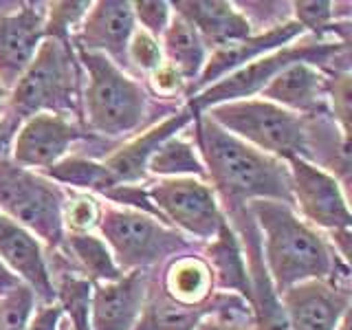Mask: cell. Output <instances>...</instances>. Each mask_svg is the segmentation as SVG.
Returning a JSON list of instances; mask_svg holds the SVG:
<instances>
[{"mask_svg": "<svg viewBox=\"0 0 352 330\" xmlns=\"http://www.w3.org/2000/svg\"><path fill=\"white\" fill-rule=\"evenodd\" d=\"M196 148L212 190L231 212L253 201H278L293 207L291 174L284 161L251 148L203 115L196 117Z\"/></svg>", "mask_w": 352, "mask_h": 330, "instance_id": "1", "label": "cell"}, {"mask_svg": "<svg viewBox=\"0 0 352 330\" xmlns=\"http://www.w3.org/2000/svg\"><path fill=\"white\" fill-rule=\"evenodd\" d=\"M249 214L262 236V262L275 293L311 280H333L348 275L326 238L300 218L291 205L253 201Z\"/></svg>", "mask_w": 352, "mask_h": 330, "instance_id": "2", "label": "cell"}, {"mask_svg": "<svg viewBox=\"0 0 352 330\" xmlns=\"http://www.w3.org/2000/svg\"><path fill=\"white\" fill-rule=\"evenodd\" d=\"M69 42L44 38L36 58L7 95L0 110V135L9 143L33 115L80 117V62Z\"/></svg>", "mask_w": 352, "mask_h": 330, "instance_id": "3", "label": "cell"}, {"mask_svg": "<svg viewBox=\"0 0 352 330\" xmlns=\"http://www.w3.org/2000/svg\"><path fill=\"white\" fill-rule=\"evenodd\" d=\"M77 62L86 73L84 119L86 130L102 137H128L148 124V93L126 71L110 62L106 55L80 51Z\"/></svg>", "mask_w": 352, "mask_h": 330, "instance_id": "4", "label": "cell"}, {"mask_svg": "<svg viewBox=\"0 0 352 330\" xmlns=\"http://www.w3.org/2000/svg\"><path fill=\"white\" fill-rule=\"evenodd\" d=\"M209 119L229 135L264 154L289 163L306 159V117L275 106L267 99H240L209 108Z\"/></svg>", "mask_w": 352, "mask_h": 330, "instance_id": "5", "label": "cell"}, {"mask_svg": "<svg viewBox=\"0 0 352 330\" xmlns=\"http://www.w3.org/2000/svg\"><path fill=\"white\" fill-rule=\"evenodd\" d=\"M348 62V42H328V40H315V42H302V44H289V47L278 49L269 55L253 60L238 71L229 73L220 82L212 84L205 91L194 95L190 99V108L194 115H201L203 110L214 108L220 104L240 102V99H251L256 93H262L275 75L284 71L286 66L295 62H306L313 66H333L335 73H344L337 69V62Z\"/></svg>", "mask_w": 352, "mask_h": 330, "instance_id": "6", "label": "cell"}, {"mask_svg": "<svg viewBox=\"0 0 352 330\" xmlns=\"http://www.w3.org/2000/svg\"><path fill=\"white\" fill-rule=\"evenodd\" d=\"M64 201L62 187L47 176L0 159V214L55 251L64 242Z\"/></svg>", "mask_w": 352, "mask_h": 330, "instance_id": "7", "label": "cell"}, {"mask_svg": "<svg viewBox=\"0 0 352 330\" xmlns=\"http://www.w3.org/2000/svg\"><path fill=\"white\" fill-rule=\"evenodd\" d=\"M99 229L121 271H141L150 264L176 258L190 247L183 234L165 227L157 216L128 207H102Z\"/></svg>", "mask_w": 352, "mask_h": 330, "instance_id": "8", "label": "cell"}, {"mask_svg": "<svg viewBox=\"0 0 352 330\" xmlns=\"http://www.w3.org/2000/svg\"><path fill=\"white\" fill-rule=\"evenodd\" d=\"M146 192L165 225L170 223L198 240L212 242L227 223L216 192L201 179H163Z\"/></svg>", "mask_w": 352, "mask_h": 330, "instance_id": "9", "label": "cell"}, {"mask_svg": "<svg viewBox=\"0 0 352 330\" xmlns=\"http://www.w3.org/2000/svg\"><path fill=\"white\" fill-rule=\"evenodd\" d=\"M286 165L291 174L293 205L300 209V218L311 227L326 229L330 234L350 229L348 192L335 176L306 159H291Z\"/></svg>", "mask_w": 352, "mask_h": 330, "instance_id": "10", "label": "cell"}, {"mask_svg": "<svg viewBox=\"0 0 352 330\" xmlns=\"http://www.w3.org/2000/svg\"><path fill=\"white\" fill-rule=\"evenodd\" d=\"M88 137L69 117L60 115H33L18 128L11 139V161L22 168L47 170L62 161L77 141Z\"/></svg>", "mask_w": 352, "mask_h": 330, "instance_id": "11", "label": "cell"}, {"mask_svg": "<svg viewBox=\"0 0 352 330\" xmlns=\"http://www.w3.org/2000/svg\"><path fill=\"white\" fill-rule=\"evenodd\" d=\"M291 330H337L348 315L350 291L341 280H311L280 293Z\"/></svg>", "mask_w": 352, "mask_h": 330, "instance_id": "12", "label": "cell"}, {"mask_svg": "<svg viewBox=\"0 0 352 330\" xmlns=\"http://www.w3.org/2000/svg\"><path fill=\"white\" fill-rule=\"evenodd\" d=\"M44 7L42 3H16L14 9L0 11V84L7 91L14 88L44 42Z\"/></svg>", "mask_w": 352, "mask_h": 330, "instance_id": "13", "label": "cell"}, {"mask_svg": "<svg viewBox=\"0 0 352 330\" xmlns=\"http://www.w3.org/2000/svg\"><path fill=\"white\" fill-rule=\"evenodd\" d=\"M137 31L132 3L121 0H102L93 3L84 16L80 29L71 40L77 42V49L88 53H99L117 64L121 71H128V42Z\"/></svg>", "mask_w": 352, "mask_h": 330, "instance_id": "14", "label": "cell"}, {"mask_svg": "<svg viewBox=\"0 0 352 330\" xmlns=\"http://www.w3.org/2000/svg\"><path fill=\"white\" fill-rule=\"evenodd\" d=\"M0 262L33 293L40 306L55 304V282L42 242L0 214Z\"/></svg>", "mask_w": 352, "mask_h": 330, "instance_id": "15", "label": "cell"}, {"mask_svg": "<svg viewBox=\"0 0 352 330\" xmlns=\"http://www.w3.org/2000/svg\"><path fill=\"white\" fill-rule=\"evenodd\" d=\"M148 300V275L128 271L115 282L95 284L88 300L91 330H135Z\"/></svg>", "mask_w": 352, "mask_h": 330, "instance_id": "16", "label": "cell"}, {"mask_svg": "<svg viewBox=\"0 0 352 330\" xmlns=\"http://www.w3.org/2000/svg\"><path fill=\"white\" fill-rule=\"evenodd\" d=\"M302 33L304 29L291 20V22H284L280 27H273L262 33H256V36H249L247 40H240L236 44H229V47L216 49L212 55H207L205 69L198 75V80L190 86V93L187 95L194 97L212 84L220 82L229 73L238 71L240 66L258 60L262 55H269L278 49L289 47V44H293V40L302 38Z\"/></svg>", "mask_w": 352, "mask_h": 330, "instance_id": "17", "label": "cell"}, {"mask_svg": "<svg viewBox=\"0 0 352 330\" xmlns=\"http://www.w3.org/2000/svg\"><path fill=\"white\" fill-rule=\"evenodd\" d=\"M260 95L295 115L302 113L304 117H311L324 113L328 102V77L313 64L295 62L275 75Z\"/></svg>", "mask_w": 352, "mask_h": 330, "instance_id": "18", "label": "cell"}, {"mask_svg": "<svg viewBox=\"0 0 352 330\" xmlns=\"http://www.w3.org/2000/svg\"><path fill=\"white\" fill-rule=\"evenodd\" d=\"M198 115H194L190 108L176 110L170 117H165L161 124L152 126L148 132H143L141 137L132 139L126 146H121L117 152H113L104 163L108 172L115 176L119 185H137L139 181L146 179L148 174V161L165 139L183 132L187 126L196 121Z\"/></svg>", "mask_w": 352, "mask_h": 330, "instance_id": "19", "label": "cell"}, {"mask_svg": "<svg viewBox=\"0 0 352 330\" xmlns=\"http://www.w3.org/2000/svg\"><path fill=\"white\" fill-rule=\"evenodd\" d=\"M172 7V14L192 25L203 38L205 47H212L214 51L253 36L249 20L240 14L234 3L187 0V3H174Z\"/></svg>", "mask_w": 352, "mask_h": 330, "instance_id": "20", "label": "cell"}, {"mask_svg": "<svg viewBox=\"0 0 352 330\" xmlns=\"http://www.w3.org/2000/svg\"><path fill=\"white\" fill-rule=\"evenodd\" d=\"M163 62L181 77L185 86H192L207 62V47L196 29L179 16L172 14L170 25L161 33Z\"/></svg>", "mask_w": 352, "mask_h": 330, "instance_id": "21", "label": "cell"}, {"mask_svg": "<svg viewBox=\"0 0 352 330\" xmlns=\"http://www.w3.org/2000/svg\"><path fill=\"white\" fill-rule=\"evenodd\" d=\"M214 275L205 258L176 256L163 273V295L174 304L198 308L212 297Z\"/></svg>", "mask_w": 352, "mask_h": 330, "instance_id": "22", "label": "cell"}, {"mask_svg": "<svg viewBox=\"0 0 352 330\" xmlns=\"http://www.w3.org/2000/svg\"><path fill=\"white\" fill-rule=\"evenodd\" d=\"M205 262L212 269L214 280L220 289L238 293L242 300L249 302L251 295V280H249V267L245 262V253L240 249V242L236 231L227 223L218 231V236L209 242Z\"/></svg>", "mask_w": 352, "mask_h": 330, "instance_id": "23", "label": "cell"}, {"mask_svg": "<svg viewBox=\"0 0 352 330\" xmlns=\"http://www.w3.org/2000/svg\"><path fill=\"white\" fill-rule=\"evenodd\" d=\"M62 247L66 251L64 256H69V260H73L77 269L86 275V282L106 284L124 275V271L117 267L108 245L95 234H64Z\"/></svg>", "mask_w": 352, "mask_h": 330, "instance_id": "24", "label": "cell"}, {"mask_svg": "<svg viewBox=\"0 0 352 330\" xmlns=\"http://www.w3.org/2000/svg\"><path fill=\"white\" fill-rule=\"evenodd\" d=\"M148 172L163 179H207L198 148L183 132L165 139L148 161Z\"/></svg>", "mask_w": 352, "mask_h": 330, "instance_id": "25", "label": "cell"}, {"mask_svg": "<svg viewBox=\"0 0 352 330\" xmlns=\"http://www.w3.org/2000/svg\"><path fill=\"white\" fill-rule=\"evenodd\" d=\"M44 172H47V176H51L53 181L71 185L84 194H93V192L106 194L113 190L115 185H119L104 163H97L86 157H77V154L75 157H64L62 161L51 165V168H47Z\"/></svg>", "mask_w": 352, "mask_h": 330, "instance_id": "26", "label": "cell"}, {"mask_svg": "<svg viewBox=\"0 0 352 330\" xmlns=\"http://www.w3.org/2000/svg\"><path fill=\"white\" fill-rule=\"evenodd\" d=\"M212 313V308L201 311V308H187L174 304L163 293H152L148 306H143L139 324L135 330H194L201 317Z\"/></svg>", "mask_w": 352, "mask_h": 330, "instance_id": "27", "label": "cell"}, {"mask_svg": "<svg viewBox=\"0 0 352 330\" xmlns=\"http://www.w3.org/2000/svg\"><path fill=\"white\" fill-rule=\"evenodd\" d=\"M102 218V205L93 194H71L64 201V234H93V229L99 227Z\"/></svg>", "mask_w": 352, "mask_h": 330, "instance_id": "28", "label": "cell"}, {"mask_svg": "<svg viewBox=\"0 0 352 330\" xmlns=\"http://www.w3.org/2000/svg\"><path fill=\"white\" fill-rule=\"evenodd\" d=\"M93 3H49L44 16V38L71 40Z\"/></svg>", "mask_w": 352, "mask_h": 330, "instance_id": "29", "label": "cell"}, {"mask_svg": "<svg viewBox=\"0 0 352 330\" xmlns=\"http://www.w3.org/2000/svg\"><path fill=\"white\" fill-rule=\"evenodd\" d=\"M33 306H36V297L25 284L3 295L0 297V330H27L36 311Z\"/></svg>", "mask_w": 352, "mask_h": 330, "instance_id": "30", "label": "cell"}, {"mask_svg": "<svg viewBox=\"0 0 352 330\" xmlns=\"http://www.w3.org/2000/svg\"><path fill=\"white\" fill-rule=\"evenodd\" d=\"M126 58H128V71L146 73L148 77L163 66V53H161L159 40L141 29L132 33Z\"/></svg>", "mask_w": 352, "mask_h": 330, "instance_id": "31", "label": "cell"}, {"mask_svg": "<svg viewBox=\"0 0 352 330\" xmlns=\"http://www.w3.org/2000/svg\"><path fill=\"white\" fill-rule=\"evenodd\" d=\"M293 22L304 31H313L315 36L324 38L326 33L337 27V11L333 3H293Z\"/></svg>", "mask_w": 352, "mask_h": 330, "instance_id": "32", "label": "cell"}, {"mask_svg": "<svg viewBox=\"0 0 352 330\" xmlns=\"http://www.w3.org/2000/svg\"><path fill=\"white\" fill-rule=\"evenodd\" d=\"M132 14L135 22L141 25V31L150 33L152 38H161V33L172 20V9L163 0H143V3H132Z\"/></svg>", "mask_w": 352, "mask_h": 330, "instance_id": "33", "label": "cell"}, {"mask_svg": "<svg viewBox=\"0 0 352 330\" xmlns=\"http://www.w3.org/2000/svg\"><path fill=\"white\" fill-rule=\"evenodd\" d=\"M328 99L333 102L335 124L346 132L350 130V75L335 73L333 80H328Z\"/></svg>", "mask_w": 352, "mask_h": 330, "instance_id": "34", "label": "cell"}, {"mask_svg": "<svg viewBox=\"0 0 352 330\" xmlns=\"http://www.w3.org/2000/svg\"><path fill=\"white\" fill-rule=\"evenodd\" d=\"M148 80H150L152 91L157 93L159 97H174V95L179 97L183 93V88H185V82L165 62H163V66L159 71H154L148 77Z\"/></svg>", "mask_w": 352, "mask_h": 330, "instance_id": "35", "label": "cell"}, {"mask_svg": "<svg viewBox=\"0 0 352 330\" xmlns=\"http://www.w3.org/2000/svg\"><path fill=\"white\" fill-rule=\"evenodd\" d=\"M62 317H64V311L58 302L49 306H40L38 313H33L27 330H60Z\"/></svg>", "mask_w": 352, "mask_h": 330, "instance_id": "36", "label": "cell"}, {"mask_svg": "<svg viewBox=\"0 0 352 330\" xmlns=\"http://www.w3.org/2000/svg\"><path fill=\"white\" fill-rule=\"evenodd\" d=\"M194 330H245V328L238 326V324L220 322V319H216V317H209V319H201Z\"/></svg>", "mask_w": 352, "mask_h": 330, "instance_id": "37", "label": "cell"}, {"mask_svg": "<svg viewBox=\"0 0 352 330\" xmlns=\"http://www.w3.org/2000/svg\"><path fill=\"white\" fill-rule=\"evenodd\" d=\"M16 286H20V280L5 267L3 262H0V297L7 295L9 291H14Z\"/></svg>", "mask_w": 352, "mask_h": 330, "instance_id": "38", "label": "cell"}, {"mask_svg": "<svg viewBox=\"0 0 352 330\" xmlns=\"http://www.w3.org/2000/svg\"><path fill=\"white\" fill-rule=\"evenodd\" d=\"M7 148H9V141L0 135V159H5V154H7Z\"/></svg>", "mask_w": 352, "mask_h": 330, "instance_id": "39", "label": "cell"}, {"mask_svg": "<svg viewBox=\"0 0 352 330\" xmlns=\"http://www.w3.org/2000/svg\"><path fill=\"white\" fill-rule=\"evenodd\" d=\"M5 99H7V88L0 84V110H3V104H5Z\"/></svg>", "mask_w": 352, "mask_h": 330, "instance_id": "40", "label": "cell"}, {"mask_svg": "<svg viewBox=\"0 0 352 330\" xmlns=\"http://www.w3.org/2000/svg\"><path fill=\"white\" fill-rule=\"evenodd\" d=\"M337 330H348V315L341 319V324H339V328Z\"/></svg>", "mask_w": 352, "mask_h": 330, "instance_id": "41", "label": "cell"}, {"mask_svg": "<svg viewBox=\"0 0 352 330\" xmlns=\"http://www.w3.org/2000/svg\"><path fill=\"white\" fill-rule=\"evenodd\" d=\"M60 330H66V324H64V322L60 324Z\"/></svg>", "mask_w": 352, "mask_h": 330, "instance_id": "42", "label": "cell"}, {"mask_svg": "<svg viewBox=\"0 0 352 330\" xmlns=\"http://www.w3.org/2000/svg\"><path fill=\"white\" fill-rule=\"evenodd\" d=\"M66 330H73V328H71V324H66Z\"/></svg>", "mask_w": 352, "mask_h": 330, "instance_id": "43", "label": "cell"}]
</instances>
